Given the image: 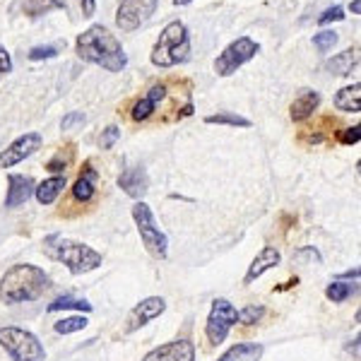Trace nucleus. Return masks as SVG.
<instances>
[{"instance_id":"nucleus-22","label":"nucleus","mask_w":361,"mask_h":361,"mask_svg":"<svg viewBox=\"0 0 361 361\" xmlns=\"http://www.w3.org/2000/svg\"><path fill=\"white\" fill-rule=\"evenodd\" d=\"M357 63H359L357 49H347V51H342V54L330 58V61L325 63V70L333 75H349L352 68H357Z\"/></svg>"},{"instance_id":"nucleus-1","label":"nucleus","mask_w":361,"mask_h":361,"mask_svg":"<svg viewBox=\"0 0 361 361\" xmlns=\"http://www.w3.org/2000/svg\"><path fill=\"white\" fill-rule=\"evenodd\" d=\"M75 51L85 63L99 66L109 70V73H121L128 66L123 46L116 39V34H111L102 25H92L90 29H85L75 42Z\"/></svg>"},{"instance_id":"nucleus-12","label":"nucleus","mask_w":361,"mask_h":361,"mask_svg":"<svg viewBox=\"0 0 361 361\" xmlns=\"http://www.w3.org/2000/svg\"><path fill=\"white\" fill-rule=\"evenodd\" d=\"M142 361H195V345L190 340H173L152 349Z\"/></svg>"},{"instance_id":"nucleus-7","label":"nucleus","mask_w":361,"mask_h":361,"mask_svg":"<svg viewBox=\"0 0 361 361\" xmlns=\"http://www.w3.org/2000/svg\"><path fill=\"white\" fill-rule=\"evenodd\" d=\"M258 51H260L258 42H253L250 37H238L236 42H231L222 54L217 56V61H214V73H217L219 78H229V75H234L241 66L253 61Z\"/></svg>"},{"instance_id":"nucleus-24","label":"nucleus","mask_w":361,"mask_h":361,"mask_svg":"<svg viewBox=\"0 0 361 361\" xmlns=\"http://www.w3.org/2000/svg\"><path fill=\"white\" fill-rule=\"evenodd\" d=\"M357 282H342V279H335V282L328 284V289H325V296H328L333 304H345L352 294H357Z\"/></svg>"},{"instance_id":"nucleus-37","label":"nucleus","mask_w":361,"mask_h":361,"mask_svg":"<svg viewBox=\"0 0 361 361\" xmlns=\"http://www.w3.org/2000/svg\"><path fill=\"white\" fill-rule=\"evenodd\" d=\"M80 8H82V17H92L97 10V0H80Z\"/></svg>"},{"instance_id":"nucleus-32","label":"nucleus","mask_w":361,"mask_h":361,"mask_svg":"<svg viewBox=\"0 0 361 361\" xmlns=\"http://www.w3.org/2000/svg\"><path fill=\"white\" fill-rule=\"evenodd\" d=\"M118 137H121V128L118 126H109L106 130L102 133V137H99V147H102V149H111Z\"/></svg>"},{"instance_id":"nucleus-2","label":"nucleus","mask_w":361,"mask_h":361,"mask_svg":"<svg viewBox=\"0 0 361 361\" xmlns=\"http://www.w3.org/2000/svg\"><path fill=\"white\" fill-rule=\"evenodd\" d=\"M51 279L39 265L20 263L13 265L0 279V299L5 304H27L37 301L49 289Z\"/></svg>"},{"instance_id":"nucleus-19","label":"nucleus","mask_w":361,"mask_h":361,"mask_svg":"<svg viewBox=\"0 0 361 361\" xmlns=\"http://www.w3.org/2000/svg\"><path fill=\"white\" fill-rule=\"evenodd\" d=\"M66 185H68L66 173H63V176H51V178L42 180V183L34 188V197L39 200V205H54Z\"/></svg>"},{"instance_id":"nucleus-27","label":"nucleus","mask_w":361,"mask_h":361,"mask_svg":"<svg viewBox=\"0 0 361 361\" xmlns=\"http://www.w3.org/2000/svg\"><path fill=\"white\" fill-rule=\"evenodd\" d=\"M87 328V318L85 316H68V318H61L58 323H54V330L58 335H73V333H80V330Z\"/></svg>"},{"instance_id":"nucleus-25","label":"nucleus","mask_w":361,"mask_h":361,"mask_svg":"<svg viewBox=\"0 0 361 361\" xmlns=\"http://www.w3.org/2000/svg\"><path fill=\"white\" fill-rule=\"evenodd\" d=\"M56 311H85L90 313L92 311V304H87L85 299H78V296H58L54 304H49V313H56Z\"/></svg>"},{"instance_id":"nucleus-6","label":"nucleus","mask_w":361,"mask_h":361,"mask_svg":"<svg viewBox=\"0 0 361 361\" xmlns=\"http://www.w3.org/2000/svg\"><path fill=\"white\" fill-rule=\"evenodd\" d=\"M133 219H135V226H137V234L142 238L145 248L154 255V258H166L169 253V238L164 231L157 226V219H154V212L147 202L137 200L133 205Z\"/></svg>"},{"instance_id":"nucleus-35","label":"nucleus","mask_w":361,"mask_h":361,"mask_svg":"<svg viewBox=\"0 0 361 361\" xmlns=\"http://www.w3.org/2000/svg\"><path fill=\"white\" fill-rule=\"evenodd\" d=\"M337 140H340V145H357L361 140V133H359V126L354 128H345V130L337 133Z\"/></svg>"},{"instance_id":"nucleus-16","label":"nucleus","mask_w":361,"mask_h":361,"mask_svg":"<svg viewBox=\"0 0 361 361\" xmlns=\"http://www.w3.org/2000/svg\"><path fill=\"white\" fill-rule=\"evenodd\" d=\"M97 183H99V173L97 169H92L90 164L85 166V171L80 173L78 180L73 183V197L78 202H82V205H87V202H92L97 197Z\"/></svg>"},{"instance_id":"nucleus-33","label":"nucleus","mask_w":361,"mask_h":361,"mask_svg":"<svg viewBox=\"0 0 361 361\" xmlns=\"http://www.w3.org/2000/svg\"><path fill=\"white\" fill-rule=\"evenodd\" d=\"M342 20H345V10H342L340 5H333V8H328L318 17V25L325 27V25H330V22H342Z\"/></svg>"},{"instance_id":"nucleus-29","label":"nucleus","mask_w":361,"mask_h":361,"mask_svg":"<svg viewBox=\"0 0 361 361\" xmlns=\"http://www.w3.org/2000/svg\"><path fill=\"white\" fill-rule=\"evenodd\" d=\"M335 44H337V32H333V29H323V32L313 34V46H316L320 54H328Z\"/></svg>"},{"instance_id":"nucleus-9","label":"nucleus","mask_w":361,"mask_h":361,"mask_svg":"<svg viewBox=\"0 0 361 361\" xmlns=\"http://www.w3.org/2000/svg\"><path fill=\"white\" fill-rule=\"evenodd\" d=\"M159 0H121L116 10V25L121 32H135L154 15Z\"/></svg>"},{"instance_id":"nucleus-21","label":"nucleus","mask_w":361,"mask_h":361,"mask_svg":"<svg viewBox=\"0 0 361 361\" xmlns=\"http://www.w3.org/2000/svg\"><path fill=\"white\" fill-rule=\"evenodd\" d=\"M335 109L345 114H357L361 109V85L354 82L349 87H342L335 94Z\"/></svg>"},{"instance_id":"nucleus-14","label":"nucleus","mask_w":361,"mask_h":361,"mask_svg":"<svg viewBox=\"0 0 361 361\" xmlns=\"http://www.w3.org/2000/svg\"><path fill=\"white\" fill-rule=\"evenodd\" d=\"M282 263V255H279L277 248L272 246H263L260 248V253L253 258V263H250L246 277H243V284H253L258 277H263L267 270H272V267H277Z\"/></svg>"},{"instance_id":"nucleus-17","label":"nucleus","mask_w":361,"mask_h":361,"mask_svg":"<svg viewBox=\"0 0 361 361\" xmlns=\"http://www.w3.org/2000/svg\"><path fill=\"white\" fill-rule=\"evenodd\" d=\"M166 97V85L164 82H159V85H154L152 90H149V94L147 97H142V99H137L135 102V106H133V121H147L149 116H152L157 111V104L161 102V99Z\"/></svg>"},{"instance_id":"nucleus-39","label":"nucleus","mask_w":361,"mask_h":361,"mask_svg":"<svg viewBox=\"0 0 361 361\" xmlns=\"http://www.w3.org/2000/svg\"><path fill=\"white\" fill-rule=\"evenodd\" d=\"M349 8H352V13H354V15H359V10H361V0H352V5H349Z\"/></svg>"},{"instance_id":"nucleus-36","label":"nucleus","mask_w":361,"mask_h":361,"mask_svg":"<svg viewBox=\"0 0 361 361\" xmlns=\"http://www.w3.org/2000/svg\"><path fill=\"white\" fill-rule=\"evenodd\" d=\"M0 73H3V75L13 73V58H10L5 46H0Z\"/></svg>"},{"instance_id":"nucleus-38","label":"nucleus","mask_w":361,"mask_h":361,"mask_svg":"<svg viewBox=\"0 0 361 361\" xmlns=\"http://www.w3.org/2000/svg\"><path fill=\"white\" fill-rule=\"evenodd\" d=\"M340 279H342V282H347V279H354V282H357V279H359V267H354V270L342 272Z\"/></svg>"},{"instance_id":"nucleus-40","label":"nucleus","mask_w":361,"mask_h":361,"mask_svg":"<svg viewBox=\"0 0 361 361\" xmlns=\"http://www.w3.org/2000/svg\"><path fill=\"white\" fill-rule=\"evenodd\" d=\"M193 3V0H173V5H176V8H183V5H190Z\"/></svg>"},{"instance_id":"nucleus-31","label":"nucleus","mask_w":361,"mask_h":361,"mask_svg":"<svg viewBox=\"0 0 361 361\" xmlns=\"http://www.w3.org/2000/svg\"><path fill=\"white\" fill-rule=\"evenodd\" d=\"M27 56H29V61H49V58L58 56V46H34Z\"/></svg>"},{"instance_id":"nucleus-23","label":"nucleus","mask_w":361,"mask_h":361,"mask_svg":"<svg viewBox=\"0 0 361 361\" xmlns=\"http://www.w3.org/2000/svg\"><path fill=\"white\" fill-rule=\"evenodd\" d=\"M22 10H25V15L29 17H44V15H49L51 10H66V3H63V0H25Z\"/></svg>"},{"instance_id":"nucleus-28","label":"nucleus","mask_w":361,"mask_h":361,"mask_svg":"<svg viewBox=\"0 0 361 361\" xmlns=\"http://www.w3.org/2000/svg\"><path fill=\"white\" fill-rule=\"evenodd\" d=\"M73 164V147H66V149H58L54 159L46 164V169H49L51 173H56V176H63V171Z\"/></svg>"},{"instance_id":"nucleus-4","label":"nucleus","mask_w":361,"mask_h":361,"mask_svg":"<svg viewBox=\"0 0 361 361\" xmlns=\"http://www.w3.org/2000/svg\"><path fill=\"white\" fill-rule=\"evenodd\" d=\"M190 58V34L183 22L173 20L161 29L159 39H157L152 49V66L157 68H176Z\"/></svg>"},{"instance_id":"nucleus-3","label":"nucleus","mask_w":361,"mask_h":361,"mask_svg":"<svg viewBox=\"0 0 361 361\" xmlns=\"http://www.w3.org/2000/svg\"><path fill=\"white\" fill-rule=\"evenodd\" d=\"M44 250L49 258L66 265L70 270V275H85V272H92V270H97V267H102L104 263L102 253H97L94 248H90L87 243L73 241V238H66L61 234L46 236Z\"/></svg>"},{"instance_id":"nucleus-13","label":"nucleus","mask_w":361,"mask_h":361,"mask_svg":"<svg viewBox=\"0 0 361 361\" xmlns=\"http://www.w3.org/2000/svg\"><path fill=\"white\" fill-rule=\"evenodd\" d=\"M34 180L25 173H10L8 176V195H5V207H20L34 195Z\"/></svg>"},{"instance_id":"nucleus-18","label":"nucleus","mask_w":361,"mask_h":361,"mask_svg":"<svg viewBox=\"0 0 361 361\" xmlns=\"http://www.w3.org/2000/svg\"><path fill=\"white\" fill-rule=\"evenodd\" d=\"M318 104H320V94H318V92L304 90L292 102V106H289V116H292L294 123H301V121L311 118L313 111L318 109Z\"/></svg>"},{"instance_id":"nucleus-20","label":"nucleus","mask_w":361,"mask_h":361,"mask_svg":"<svg viewBox=\"0 0 361 361\" xmlns=\"http://www.w3.org/2000/svg\"><path fill=\"white\" fill-rule=\"evenodd\" d=\"M265 347L258 342H238V345L229 347L217 361H260L263 359Z\"/></svg>"},{"instance_id":"nucleus-11","label":"nucleus","mask_w":361,"mask_h":361,"mask_svg":"<svg viewBox=\"0 0 361 361\" xmlns=\"http://www.w3.org/2000/svg\"><path fill=\"white\" fill-rule=\"evenodd\" d=\"M166 311V301L161 296H147L140 304L128 313L126 318V333H135V330L145 328L147 323H152L154 318H159Z\"/></svg>"},{"instance_id":"nucleus-30","label":"nucleus","mask_w":361,"mask_h":361,"mask_svg":"<svg viewBox=\"0 0 361 361\" xmlns=\"http://www.w3.org/2000/svg\"><path fill=\"white\" fill-rule=\"evenodd\" d=\"M263 316H265L263 306H246L243 311H238V323L255 325V323H260V318H263Z\"/></svg>"},{"instance_id":"nucleus-34","label":"nucleus","mask_w":361,"mask_h":361,"mask_svg":"<svg viewBox=\"0 0 361 361\" xmlns=\"http://www.w3.org/2000/svg\"><path fill=\"white\" fill-rule=\"evenodd\" d=\"M85 121H87V118H85V114H82V111H70V114L63 116L61 128H63V130H73L75 126H82Z\"/></svg>"},{"instance_id":"nucleus-26","label":"nucleus","mask_w":361,"mask_h":361,"mask_svg":"<svg viewBox=\"0 0 361 361\" xmlns=\"http://www.w3.org/2000/svg\"><path fill=\"white\" fill-rule=\"evenodd\" d=\"M207 126H231V128H250V121L243 118V116L238 114H229V111H222V114H212L205 118Z\"/></svg>"},{"instance_id":"nucleus-15","label":"nucleus","mask_w":361,"mask_h":361,"mask_svg":"<svg viewBox=\"0 0 361 361\" xmlns=\"http://www.w3.org/2000/svg\"><path fill=\"white\" fill-rule=\"evenodd\" d=\"M118 185L123 188V193H126V195H130V197H142V195L149 190L147 171H145V169H140V166L126 169V171L118 176Z\"/></svg>"},{"instance_id":"nucleus-10","label":"nucleus","mask_w":361,"mask_h":361,"mask_svg":"<svg viewBox=\"0 0 361 361\" xmlns=\"http://www.w3.org/2000/svg\"><path fill=\"white\" fill-rule=\"evenodd\" d=\"M42 145H44L42 133H25V135H20L0 152V169L17 166L20 161H25L27 157H32L37 149H42Z\"/></svg>"},{"instance_id":"nucleus-5","label":"nucleus","mask_w":361,"mask_h":361,"mask_svg":"<svg viewBox=\"0 0 361 361\" xmlns=\"http://www.w3.org/2000/svg\"><path fill=\"white\" fill-rule=\"evenodd\" d=\"M0 347L10 354L13 361H46V349L39 337L22 328H0Z\"/></svg>"},{"instance_id":"nucleus-8","label":"nucleus","mask_w":361,"mask_h":361,"mask_svg":"<svg viewBox=\"0 0 361 361\" xmlns=\"http://www.w3.org/2000/svg\"><path fill=\"white\" fill-rule=\"evenodd\" d=\"M238 323V311L229 304L226 299H214L212 308H209V316L205 323V335L209 345H222L229 335V330Z\"/></svg>"}]
</instances>
